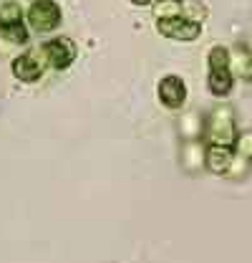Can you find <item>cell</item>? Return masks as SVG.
Here are the masks:
<instances>
[{
  "instance_id": "cell-1",
  "label": "cell",
  "mask_w": 252,
  "mask_h": 263,
  "mask_svg": "<svg viewBox=\"0 0 252 263\" xmlns=\"http://www.w3.org/2000/svg\"><path fill=\"white\" fill-rule=\"evenodd\" d=\"M204 139L207 144H222V147H235L237 139V124H235V111L232 106L222 104L217 109L209 111L204 122Z\"/></svg>"
},
{
  "instance_id": "cell-2",
  "label": "cell",
  "mask_w": 252,
  "mask_h": 263,
  "mask_svg": "<svg viewBox=\"0 0 252 263\" xmlns=\"http://www.w3.org/2000/svg\"><path fill=\"white\" fill-rule=\"evenodd\" d=\"M207 66H209V73H207L209 91L215 97H227L232 91V84H235V76L229 71V48L227 46H212L209 56H207Z\"/></svg>"
},
{
  "instance_id": "cell-3",
  "label": "cell",
  "mask_w": 252,
  "mask_h": 263,
  "mask_svg": "<svg viewBox=\"0 0 252 263\" xmlns=\"http://www.w3.org/2000/svg\"><path fill=\"white\" fill-rule=\"evenodd\" d=\"M26 26L35 33H51L61 26V5L56 0H35L26 10Z\"/></svg>"
},
{
  "instance_id": "cell-4",
  "label": "cell",
  "mask_w": 252,
  "mask_h": 263,
  "mask_svg": "<svg viewBox=\"0 0 252 263\" xmlns=\"http://www.w3.org/2000/svg\"><path fill=\"white\" fill-rule=\"evenodd\" d=\"M40 53H43V59H46V66H51V68H56V71H66L68 66L76 61L78 48H76V43H73L71 38L58 35V38L43 43V46H40Z\"/></svg>"
},
{
  "instance_id": "cell-5",
  "label": "cell",
  "mask_w": 252,
  "mask_h": 263,
  "mask_svg": "<svg viewBox=\"0 0 252 263\" xmlns=\"http://www.w3.org/2000/svg\"><path fill=\"white\" fill-rule=\"evenodd\" d=\"M157 31L164 35V38H172V41H197L202 35V23L197 21H189L184 15L179 18H166V21H157Z\"/></svg>"
},
{
  "instance_id": "cell-6",
  "label": "cell",
  "mask_w": 252,
  "mask_h": 263,
  "mask_svg": "<svg viewBox=\"0 0 252 263\" xmlns=\"http://www.w3.org/2000/svg\"><path fill=\"white\" fill-rule=\"evenodd\" d=\"M157 97L166 109H174V111L182 109L184 101H187V84H184V79L177 76V73L164 76L157 84Z\"/></svg>"
},
{
  "instance_id": "cell-7",
  "label": "cell",
  "mask_w": 252,
  "mask_h": 263,
  "mask_svg": "<svg viewBox=\"0 0 252 263\" xmlns=\"http://www.w3.org/2000/svg\"><path fill=\"white\" fill-rule=\"evenodd\" d=\"M43 68H46V59H43V53L38 48V53L28 51V53H20L13 61V76L18 81H23V84H33V81H38L43 76Z\"/></svg>"
},
{
  "instance_id": "cell-8",
  "label": "cell",
  "mask_w": 252,
  "mask_h": 263,
  "mask_svg": "<svg viewBox=\"0 0 252 263\" xmlns=\"http://www.w3.org/2000/svg\"><path fill=\"white\" fill-rule=\"evenodd\" d=\"M232 157H235V149L232 147L207 144V149H204V167L212 175H227V170L232 164Z\"/></svg>"
},
{
  "instance_id": "cell-9",
  "label": "cell",
  "mask_w": 252,
  "mask_h": 263,
  "mask_svg": "<svg viewBox=\"0 0 252 263\" xmlns=\"http://www.w3.org/2000/svg\"><path fill=\"white\" fill-rule=\"evenodd\" d=\"M204 149L199 139H187L182 147V167L187 172H197L199 167H204Z\"/></svg>"
},
{
  "instance_id": "cell-10",
  "label": "cell",
  "mask_w": 252,
  "mask_h": 263,
  "mask_svg": "<svg viewBox=\"0 0 252 263\" xmlns=\"http://www.w3.org/2000/svg\"><path fill=\"white\" fill-rule=\"evenodd\" d=\"M229 71H232V76L252 79V59L242 46L235 48V51H229Z\"/></svg>"
},
{
  "instance_id": "cell-11",
  "label": "cell",
  "mask_w": 252,
  "mask_h": 263,
  "mask_svg": "<svg viewBox=\"0 0 252 263\" xmlns=\"http://www.w3.org/2000/svg\"><path fill=\"white\" fill-rule=\"evenodd\" d=\"M0 35H3L5 41L15 43V46H23V43H28V38H31V31H28V26H26V23L20 21V23L0 26Z\"/></svg>"
},
{
  "instance_id": "cell-12",
  "label": "cell",
  "mask_w": 252,
  "mask_h": 263,
  "mask_svg": "<svg viewBox=\"0 0 252 263\" xmlns=\"http://www.w3.org/2000/svg\"><path fill=\"white\" fill-rule=\"evenodd\" d=\"M184 8V0H157L154 5V18L157 21H166V18H179Z\"/></svg>"
},
{
  "instance_id": "cell-13",
  "label": "cell",
  "mask_w": 252,
  "mask_h": 263,
  "mask_svg": "<svg viewBox=\"0 0 252 263\" xmlns=\"http://www.w3.org/2000/svg\"><path fill=\"white\" fill-rule=\"evenodd\" d=\"M20 21H26V15H23L20 5H18L15 0H5V3L0 5V26L20 23Z\"/></svg>"
},
{
  "instance_id": "cell-14",
  "label": "cell",
  "mask_w": 252,
  "mask_h": 263,
  "mask_svg": "<svg viewBox=\"0 0 252 263\" xmlns=\"http://www.w3.org/2000/svg\"><path fill=\"white\" fill-rule=\"evenodd\" d=\"M235 155H240V157H245V160H250L252 162V132H242V134H237V139H235Z\"/></svg>"
},
{
  "instance_id": "cell-15",
  "label": "cell",
  "mask_w": 252,
  "mask_h": 263,
  "mask_svg": "<svg viewBox=\"0 0 252 263\" xmlns=\"http://www.w3.org/2000/svg\"><path fill=\"white\" fill-rule=\"evenodd\" d=\"M250 164H252L250 160L235 155V157H232V164H229V170H227V177H242V175L250 170Z\"/></svg>"
},
{
  "instance_id": "cell-16",
  "label": "cell",
  "mask_w": 252,
  "mask_h": 263,
  "mask_svg": "<svg viewBox=\"0 0 252 263\" xmlns=\"http://www.w3.org/2000/svg\"><path fill=\"white\" fill-rule=\"evenodd\" d=\"M242 48H245V51L250 53V59H252V35L247 38V41H245V43H242Z\"/></svg>"
},
{
  "instance_id": "cell-17",
  "label": "cell",
  "mask_w": 252,
  "mask_h": 263,
  "mask_svg": "<svg viewBox=\"0 0 252 263\" xmlns=\"http://www.w3.org/2000/svg\"><path fill=\"white\" fill-rule=\"evenodd\" d=\"M134 5H152V0H131Z\"/></svg>"
}]
</instances>
